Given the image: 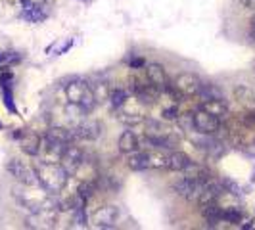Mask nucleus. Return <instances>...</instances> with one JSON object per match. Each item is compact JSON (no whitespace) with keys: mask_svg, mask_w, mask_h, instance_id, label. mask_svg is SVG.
Masks as SVG:
<instances>
[{"mask_svg":"<svg viewBox=\"0 0 255 230\" xmlns=\"http://www.w3.org/2000/svg\"><path fill=\"white\" fill-rule=\"evenodd\" d=\"M75 132V138H81V140H96L98 136H100V132H102V127H100V123L98 121H85V123H81L77 129H73Z\"/></svg>","mask_w":255,"mask_h":230,"instance_id":"nucleus-10","label":"nucleus"},{"mask_svg":"<svg viewBox=\"0 0 255 230\" xmlns=\"http://www.w3.org/2000/svg\"><path fill=\"white\" fill-rule=\"evenodd\" d=\"M109 102H111V106H115V107L125 106V102H127V92L121 90V88L111 90V92H109Z\"/></svg>","mask_w":255,"mask_h":230,"instance_id":"nucleus-22","label":"nucleus"},{"mask_svg":"<svg viewBox=\"0 0 255 230\" xmlns=\"http://www.w3.org/2000/svg\"><path fill=\"white\" fill-rule=\"evenodd\" d=\"M0 129H2V123H0Z\"/></svg>","mask_w":255,"mask_h":230,"instance_id":"nucleus-33","label":"nucleus"},{"mask_svg":"<svg viewBox=\"0 0 255 230\" xmlns=\"http://www.w3.org/2000/svg\"><path fill=\"white\" fill-rule=\"evenodd\" d=\"M0 62H6V54L4 52H0Z\"/></svg>","mask_w":255,"mask_h":230,"instance_id":"nucleus-32","label":"nucleus"},{"mask_svg":"<svg viewBox=\"0 0 255 230\" xmlns=\"http://www.w3.org/2000/svg\"><path fill=\"white\" fill-rule=\"evenodd\" d=\"M83 158H85V152H83L79 146H75V144L69 142V144L65 146L64 156H62V159H60V163H62V167H64L69 175H75V171L79 169Z\"/></svg>","mask_w":255,"mask_h":230,"instance_id":"nucleus-7","label":"nucleus"},{"mask_svg":"<svg viewBox=\"0 0 255 230\" xmlns=\"http://www.w3.org/2000/svg\"><path fill=\"white\" fill-rule=\"evenodd\" d=\"M188 163H190V158L182 152H173L167 156V169L169 171H182Z\"/></svg>","mask_w":255,"mask_h":230,"instance_id":"nucleus-18","label":"nucleus"},{"mask_svg":"<svg viewBox=\"0 0 255 230\" xmlns=\"http://www.w3.org/2000/svg\"><path fill=\"white\" fill-rule=\"evenodd\" d=\"M128 66L132 67V69H138V67H144V60L142 58H134V60H130V64Z\"/></svg>","mask_w":255,"mask_h":230,"instance_id":"nucleus-30","label":"nucleus"},{"mask_svg":"<svg viewBox=\"0 0 255 230\" xmlns=\"http://www.w3.org/2000/svg\"><path fill=\"white\" fill-rule=\"evenodd\" d=\"M221 182H223L224 190H226V188H228V190H230V192H232V194H236V196H238V194H240V188H238V186H236V184H234V182H232V180H228V178H223V180H221Z\"/></svg>","mask_w":255,"mask_h":230,"instance_id":"nucleus-29","label":"nucleus"},{"mask_svg":"<svg viewBox=\"0 0 255 230\" xmlns=\"http://www.w3.org/2000/svg\"><path fill=\"white\" fill-rule=\"evenodd\" d=\"M205 184H207V182L192 180V178H186V177H184V178H181V180H177V182L173 184V190L181 197L188 199V201H198V197L203 192Z\"/></svg>","mask_w":255,"mask_h":230,"instance_id":"nucleus-4","label":"nucleus"},{"mask_svg":"<svg viewBox=\"0 0 255 230\" xmlns=\"http://www.w3.org/2000/svg\"><path fill=\"white\" fill-rule=\"evenodd\" d=\"M92 88V92H94V98L96 102H100V100H106V98H109V88H108V85L106 83H98L96 87H91Z\"/></svg>","mask_w":255,"mask_h":230,"instance_id":"nucleus-24","label":"nucleus"},{"mask_svg":"<svg viewBox=\"0 0 255 230\" xmlns=\"http://www.w3.org/2000/svg\"><path fill=\"white\" fill-rule=\"evenodd\" d=\"M117 121L123 123V125H127V127H132V125L142 123L144 117H142L140 113H125V111H119V113H117Z\"/></svg>","mask_w":255,"mask_h":230,"instance_id":"nucleus-21","label":"nucleus"},{"mask_svg":"<svg viewBox=\"0 0 255 230\" xmlns=\"http://www.w3.org/2000/svg\"><path fill=\"white\" fill-rule=\"evenodd\" d=\"M146 75H148V81H150L152 85H156L158 88H161V90H165V87L169 85L167 73H165L163 66H160V64H150V66H146Z\"/></svg>","mask_w":255,"mask_h":230,"instance_id":"nucleus-11","label":"nucleus"},{"mask_svg":"<svg viewBox=\"0 0 255 230\" xmlns=\"http://www.w3.org/2000/svg\"><path fill=\"white\" fill-rule=\"evenodd\" d=\"M4 104H6V107L12 111V113H18V109H16V106H14V98H12V92H10V88L6 87L4 88Z\"/></svg>","mask_w":255,"mask_h":230,"instance_id":"nucleus-27","label":"nucleus"},{"mask_svg":"<svg viewBox=\"0 0 255 230\" xmlns=\"http://www.w3.org/2000/svg\"><path fill=\"white\" fill-rule=\"evenodd\" d=\"M94 192H96V184L92 180H83L79 184V188H77V196L81 197V199H85V201H89L91 197L94 196Z\"/></svg>","mask_w":255,"mask_h":230,"instance_id":"nucleus-19","label":"nucleus"},{"mask_svg":"<svg viewBox=\"0 0 255 230\" xmlns=\"http://www.w3.org/2000/svg\"><path fill=\"white\" fill-rule=\"evenodd\" d=\"M194 127H196V131L201 132V134H213V132L219 131L221 121H219L217 115H211V113L200 109L198 113H194Z\"/></svg>","mask_w":255,"mask_h":230,"instance_id":"nucleus-6","label":"nucleus"},{"mask_svg":"<svg viewBox=\"0 0 255 230\" xmlns=\"http://www.w3.org/2000/svg\"><path fill=\"white\" fill-rule=\"evenodd\" d=\"M203 102L205 100H215V98H223V92L215 87V85H201V88H200V92H198Z\"/></svg>","mask_w":255,"mask_h":230,"instance_id":"nucleus-20","label":"nucleus"},{"mask_svg":"<svg viewBox=\"0 0 255 230\" xmlns=\"http://www.w3.org/2000/svg\"><path fill=\"white\" fill-rule=\"evenodd\" d=\"M201 81H200V77L198 75H194V73H181L177 79H175V88L182 94V96H192V94H198L200 92V88H201Z\"/></svg>","mask_w":255,"mask_h":230,"instance_id":"nucleus-5","label":"nucleus"},{"mask_svg":"<svg viewBox=\"0 0 255 230\" xmlns=\"http://www.w3.org/2000/svg\"><path fill=\"white\" fill-rule=\"evenodd\" d=\"M19 138V146L27 156H38L40 152V136L36 132H18L16 134Z\"/></svg>","mask_w":255,"mask_h":230,"instance_id":"nucleus-9","label":"nucleus"},{"mask_svg":"<svg viewBox=\"0 0 255 230\" xmlns=\"http://www.w3.org/2000/svg\"><path fill=\"white\" fill-rule=\"evenodd\" d=\"M119 217V207L117 205H104L100 209H96L92 215V223L98 229H111L113 223Z\"/></svg>","mask_w":255,"mask_h":230,"instance_id":"nucleus-8","label":"nucleus"},{"mask_svg":"<svg viewBox=\"0 0 255 230\" xmlns=\"http://www.w3.org/2000/svg\"><path fill=\"white\" fill-rule=\"evenodd\" d=\"M250 36H252V40L255 42V16H254V19H252V27H250Z\"/></svg>","mask_w":255,"mask_h":230,"instance_id":"nucleus-31","label":"nucleus"},{"mask_svg":"<svg viewBox=\"0 0 255 230\" xmlns=\"http://www.w3.org/2000/svg\"><path fill=\"white\" fill-rule=\"evenodd\" d=\"M177 121H179V127L182 131H194L196 129L194 127V113H182V115L177 117Z\"/></svg>","mask_w":255,"mask_h":230,"instance_id":"nucleus-23","label":"nucleus"},{"mask_svg":"<svg viewBox=\"0 0 255 230\" xmlns=\"http://www.w3.org/2000/svg\"><path fill=\"white\" fill-rule=\"evenodd\" d=\"M127 165H128V169H132V171H144V169L150 167V154L136 150V152L130 154Z\"/></svg>","mask_w":255,"mask_h":230,"instance_id":"nucleus-15","label":"nucleus"},{"mask_svg":"<svg viewBox=\"0 0 255 230\" xmlns=\"http://www.w3.org/2000/svg\"><path fill=\"white\" fill-rule=\"evenodd\" d=\"M150 167H156V169H167V156H163L161 152L156 154H150Z\"/></svg>","mask_w":255,"mask_h":230,"instance_id":"nucleus-25","label":"nucleus"},{"mask_svg":"<svg viewBox=\"0 0 255 230\" xmlns=\"http://www.w3.org/2000/svg\"><path fill=\"white\" fill-rule=\"evenodd\" d=\"M35 171L38 177V184L50 194L62 192L67 184V178H69V173L62 167V163H52V161L40 159L35 167Z\"/></svg>","mask_w":255,"mask_h":230,"instance_id":"nucleus-1","label":"nucleus"},{"mask_svg":"<svg viewBox=\"0 0 255 230\" xmlns=\"http://www.w3.org/2000/svg\"><path fill=\"white\" fill-rule=\"evenodd\" d=\"M65 96L73 106H79L81 111H92L96 106V98L92 88L85 81H71L65 85Z\"/></svg>","mask_w":255,"mask_h":230,"instance_id":"nucleus-2","label":"nucleus"},{"mask_svg":"<svg viewBox=\"0 0 255 230\" xmlns=\"http://www.w3.org/2000/svg\"><path fill=\"white\" fill-rule=\"evenodd\" d=\"M140 150V140L132 131H125L119 136V152L121 154H132Z\"/></svg>","mask_w":255,"mask_h":230,"instance_id":"nucleus-12","label":"nucleus"},{"mask_svg":"<svg viewBox=\"0 0 255 230\" xmlns=\"http://www.w3.org/2000/svg\"><path fill=\"white\" fill-rule=\"evenodd\" d=\"M161 115H163V119H165V121H175V119L179 117V109L173 106V107L163 109V113H161Z\"/></svg>","mask_w":255,"mask_h":230,"instance_id":"nucleus-28","label":"nucleus"},{"mask_svg":"<svg viewBox=\"0 0 255 230\" xmlns=\"http://www.w3.org/2000/svg\"><path fill=\"white\" fill-rule=\"evenodd\" d=\"M182 173H184V177L186 178H192V180H201V182H207L209 180V171L203 167V165H198L190 161V163L186 165L184 169H182Z\"/></svg>","mask_w":255,"mask_h":230,"instance_id":"nucleus-13","label":"nucleus"},{"mask_svg":"<svg viewBox=\"0 0 255 230\" xmlns=\"http://www.w3.org/2000/svg\"><path fill=\"white\" fill-rule=\"evenodd\" d=\"M223 221H228V223H232V225H238L240 221H242V213L240 211H223Z\"/></svg>","mask_w":255,"mask_h":230,"instance_id":"nucleus-26","label":"nucleus"},{"mask_svg":"<svg viewBox=\"0 0 255 230\" xmlns=\"http://www.w3.org/2000/svg\"><path fill=\"white\" fill-rule=\"evenodd\" d=\"M6 169H8V173L16 178V180H19L21 184H25V186H36L38 184V177H36V171L29 167V165L21 163V161H18V159H12L10 163L6 165Z\"/></svg>","mask_w":255,"mask_h":230,"instance_id":"nucleus-3","label":"nucleus"},{"mask_svg":"<svg viewBox=\"0 0 255 230\" xmlns=\"http://www.w3.org/2000/svg\"><path fill=\"white\" fill-rule=\"evenodd\" d=\"M44 136L50 140H56V142H64V144H69L75 140V132L71 129H64V127H52V129H48Z\"/></svg>","mask_w":255,"mask_h":230,"instance_id":"nucleus-17","label":"nucleus"},{"mask_svg":"<svg viewBox=\"0 0 255 230\" xmlns=\"http://www.w3.org/2000/svg\"><path fill=\"white\" fill-rule=\"evenodd\" d=\"M201 215H203V219L213 227L215 223H219V221H223V209L213 201V203H205V205H201Z\"/></svg>","mask_w":255,"mask_h":230,"instance_id":"nucleus-16","label":"nucleus"},{"mask_svg":"<svg viewBox=\"0 0 255 230\" xmlns=\"http://www.w3.org/2000/svg\"><path fill=\"white\" fill-rule=\"evenodd\" d=\"M201 109L211 113V115H217V117H223L224 113L228 111V104L224 98H215V100H205L201 104Z\"/></svg>","mask_w":255,"mask_h":230,"instance_id":"nucleus-14","label":"nucleus"}]
</instances>
